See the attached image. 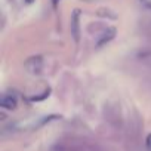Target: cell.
Instances as JSON below:
<instances>
[{
    "instance_id": "cell-1",
    "label": "cell",
    "mask_w": 151,
    "mask_h": 151,
    "mask_svg": "<svg viewBox=\"0 0 151 151\" xmlns=\"http://www.w3.org/2000/svg\"><path fill=\"white\" fill-rule=\"evenodd\" d=\"M25 70L30 73V74H40L42 70H43V58L42 56H31L25 61L24 64Z\"/></svg>"
},
{
    "instance_id": "cell-2",
    "label": "cell",
    "mask_w": 151,
    "mask_h": 151,
    "mask_svg": "<svg viewBox=\"0 0 151 151\" xmlns=\"http://www.w3.org/2000/svg\"><path fill=\"white\" fill-rule=\"evenodd\" d=\"M71 36L76 43L80 40V22H79V11H74L71 17Z\"/></svg>"
},
{
    "instance_id": "cell-3",
    "label": "cell",
    "mask_w": 151,
    "mask_h": 151,
    "mask_svg": "<svg viewBox=\"0 0 151 151\" xmlns=\"http://www.w3.org/2000/svg\"><path fill=\"white\" fill-rule=\"evenodd\" d=\"M0 105L5 110H15L17 105H18V101L14 95H3L2 101H0Z\"/></svg>"
},
{
    "instance_id": "cell-4",
    "label": "cell",
    "mask_w": 151,
    "mask_h": 151,
    "mask_svg": "<svg viewBox=\"0 0 151 151\" xmlns=\"http://www.w3.org/2000/svg\"><path fill=\"white\" fill-rule=\"evenodd\" d=\"M114 36H116V28H113V27L107 28V30L104 31V34L99 37V40H98V46H102V45L108 43L110 40L114 39Z\"/></svg>"
},
{
    "instance_id": "cell-5",
    "label": "cell",
    "mask_w": 151,
    "mask_h": 151,
    "mask_svg": "<svg viewBox=\"0 0 151 151\" xmlns=\"http://www.w3.org/2000/svg\"><path fill=\"white\" fill-rule=\"evenodd\" d=\"M145 147H147V150L148 151H151V133L147 136V139H145Z\"/></svg>"
},
{
    "instance_id": "cell-6",
    "label": "cell",
    "mask_w": 151,
    "mask_h": 151,
    "mask_svg": "<svg viewBox=\"0 0 151 151\" xmlns=\"http://www.w3.org/2000/svg\"><path fill=\"white\" fill-rule=\"evenodd\" d=\"M25 2H27V3H31V2H33V0H25Z\"/></svg>"
}]
</instances>
